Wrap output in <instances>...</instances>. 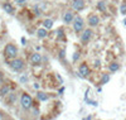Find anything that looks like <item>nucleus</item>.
Here are the masks:
<instances>
[{"label":"nucleus","instance_id":"obj_1","mask_svg":"<svg viewBox=\"0 0 126 120\" xmlns=\"http://www.w3.org/2000/svg\"><path fill=\"white\" fill-rule=\"evenodd\" d=\"M16 53H18V48H16V46L12 44V43L7 44V47H5V54H7V57L15 58L16 57Z\"/></svg>","mask_w":126,"mask_h":120},{"label":"nucleus","instance_id":"obj_2","mask_svg":"<svg viewBox=\"0 0 126 120\" xmlns=\"http://www.w3.org/2000/svg\"><path fill=\"white\" fill-rule=\"evenodd\" d=\"M20 104H21V106H23L24 109H29L32 106V104H33V100H32V97L28 94H23L21 97H20Z\"/></svg>","mask_w":126,"mask_h":120},{"label":"nucleus","instance_id":"obj_3","mask_svg":"<svg viewBox=\"0 0 126 120\" xmlns=\"http://www.w3.org/2000/svg\"><path fill=\"white\" fill-rule=\"evenodd\" d=\"M83 25H85V23H83V19H82L81 17H76L74 19H73V29H74V32H81L82 29H83Z\"/></svg>","mask_w":126,"mask_h":120},{"label":"nucleus","instance_id":"obj_4","mask_svg":"<svg viewBox=\"0 0 126 120\" xmlns=\"http://www.w3.org/2000/svg\"><path fill=\"white\" fill-rule=\"evenodd\" d=\"M10 66H12V68L14 71H21L24 68V61L20 59V58H15L14 61L10 63Z\"/></svg>","mask_w":126,"mask_h":120},{"label":"nucleus","instance_id":"obj_5","mask_svg":"<svg viewBox=\"0 0 126 120\" xmlns=\"http://www.w3.org/2000/svg\"><path fill=\"white\" fill-rule=\"evenodd\" d=\"M71 5H72V9H74L76 12H81L85 9V0H73Z\"/></svg>","mask_w":126,"mask_h":120},{"label":"nucleus","instance_id":"obj_6","mask_svg":"<svg viewBox=\"0 0 126 120\" xmlns=\"http://www.w3.org/2000/svg\"><path fill=\"white\" fill-rule=\"evenodd\" d=\"M91 38H92V30L91 29H86L81 35V42L86 44V43H88L91 41Z\"/></svg>","mask_w":126,"mask_h":120},{"label":"nucleus","instance_id":"obj_7","mask_svg":"<svg viewBox=\"0 0 126 120\" xmlns=\"http://www.w3.org/2000/svg\"><path fill=\"white\" fill-rule=\"evenodd\" d=\"M78 73H80L81 77H87V76L90 75V68H88V66H87L86 63H82L81 66H80Z\"/></svg>","mask_w":126,"mask_h":120},{"label":"nucleus","instance_id":"obj_8","mask_svg":"<svg viewBox=\"0 0 126 120\" xmlns=\"http://www.w3.org/2000/svg\"><path fill=\"white\" fill-rule=\"evenodd\" d=\"M42 62V57H40V54L39 53H33L32 56H30V63L32 64H40Z\"/></svg>","mask_w":126,"mask_h":120},{"label":"nucleus","instance_id":"obj_9","mask_svg":"<svg viewBox=\"0 0 126 120\" xmlns=\"http://www.w3.org/2000/svg\"><path fill=\"white\" fill-rule=\"evenodd\" d=\"M98 23H100V18H98L96 14L90 15V18H88V24H90V27H96V25H98Z\"/></svg>","mask_w":126,"mask_h":120},{"label":"nucleus","instance_id":"obj_10","mask_svg":"<svg viewBox=\"0 0 126 120\" xmlns=\"http://www.w3.org/2000/svg\"><path fill=\"white\" fill-rule=\"evenodd\" d=\"M73 19H74V17H73V13H72V12H66V13H64V15H63V20H64L66 24L72 23Z\"/></svg>","mask_w":126,"mask_h":120},{"label":"nucleus","instance_id":"obj_11","mask_svg":"<svg viewBox=\"0 0 126 120\" xmlns=\"http://www.w3.org/2000/svg\"><path fill=\"white\" fill-rule=\"evenodd\" d=\"M3 9H4L8 14H14V8L12 7V4H9V3H5V4L3 5Z\"/></svg>","mask_w":126,"mask_h":120},{"label":"nucleus","instance_id":"obj_12","mask_svg":"<svg viewBox=\"0 0 126 120\" xmlns=\"http://www.w3.org/2000/svg\"><path fill=\"white\" fill-rule=\"evenodd\" d=\"M43 27H44L46 29H51L53 27V21L51 19H46L44 21H43Z\"/></svg>","mask_w":126,"mask_h":120},{"label":"nucleus","instance_id":"obj_13","mask_svg":"<svg viewBox=\"0 0 126 120\" xmlns=\"http://www.w3.org/2000/svg\"><path fill=\"white\" fill-rule=\"evenodd\" d=\"M119 63H116V62H112V63H110V66H108V68H110V71L111 72H116V71L119 70Z\"/></svg>","mask_w":126,"mask_h":120},{"label":"nucleus","instance_id":"obj_14","mask_svg":"<svg viewBox=\"0 0 126 120\" xmlns=\"http://www.w3.org/2000/svg\"><path fill=\"white\" fill-rule=\"evenodd\" d=\"M37 96H38V99H39L40 101H46V100H48V95H46L44 92H42V91L38 92Z\"/></svg>","mask_w":126,"mask_h":120},{"label":"nucleus","instance_id":"obj_15","mask_svg":"<svg viewBox=\"0 0 126 120\" xmlns=\"http://www.w3.org/2000/svg\"><path fill=\"white\" fill-rule=\"evenodd\" d=\"M47 29L46 28H42V29H39V30H38V37H39V38H46L47 37Z\"/></svg>","mask_w":126,"mask_h":120},{"label":"nucleus","instance_id":"obj_16","mask_svg":"<svg viewBox=\"0 0 126 120\" xmlns=\"http://www.w3.org/2000/svg\"><path fill=\"white\" fill-rule=\"evenodd\" d=\"M97 8L101 10V12H106V3L105 1H98Z\"/></svg>","mask_w":126,"mask_h":120},{"label":"nucleus","instance_id":"obj_17","mask_svg":"<svg viewBox=\"0 0 126 120\" xmlns=\"http://www.w3.org/2000/svg\"><path fill=\"white\" fill-rule=\"evenodd\" d=\"M108 80H110V76H108V75H103L102 78H101V85H105L106 82H108Z\"/></svg>","mask_w":126,"mask_h":120},{"label":"nucleus","instance_id":"obj_18","mask_svg":"<svg viewBox=\"0 0 126 120\" xmlns=\"http://www.w3.org/2000/svg\"><path fill=\"white\" fill-rule=\"evenodd\" d=\"M0 92H1V95H7L8 92H9V87H7V86H5V87H3V89H1V91H0Z\"/></svg>","mask_w":126,"mask_h":120},{"label":"nucleus","instance_id":"obj_19","mask_svg":"<svg viewBox=\"0 0 126 120\" xmlns=\"http://www.w3.org/2000/svg\"><path fill=\"white\" fill-rule=\"evenodd\" d=\"M120 10H121V14H126V4H122L121 5V8H120Z\"/></svg>","mask_w":126,"mask_h":120},{"label":"nucleus","instance_id":"obj_20","mask_svg":"<svg viewBox=\"0 0 126 120\" xmlns=\"http://www.w3.org/2000/svg\"><path fill=\"white\" fill-rule=\"evenodd\" d=\"M78 58H80V53H77V52H76V53L73 54V61H77Z\"/></svg>","mask_w":126,"mask_h":120},{"label":"nucleus","instance_id":"obj_21","mask_svg":"<svg viewBox=\"0 0 126 120\" xmlns=\"http://www.w3.org/2000/svg\"><path fill=\"white\" fill-rule=\"evenodd\" d=\"M58 37H59V38H62V37H63V32H62V29H59V30H58Z\"/></svg>","mask_w":126,"mask_h":120},{"label":"nucleus","instance_id":"obj_22","mask_svg":"<svg viewBox=\"0 0 126 120\" xmlns=\"http://www.w3.org/2000/svg\"><path fill=\"white\" fill-rule=\"evenodd\" d=\"M59 57H61V58H64V51H63V49L59 52Z\"/></svg>","mask_w":126,"mask_h":120},{"label":"nucleus","instance_id":"obj_23","mask_svg":"<svg viewBox=\"0 0 126 120\" xmlns=\"http://www.w3.org/2000/svg\"><path fill=\"white\" fill-rule=\"evenodd\" d=\"M18 4H23V3H25V0H15Z\"/></svg>","mask_w":126,"mask_h":120},{"label":"nucleus","instance_id":"obj_24","mask_svg":"<svg viewBox=\"0 0 126 120\" xmlns=\"http://www.w3.org/2000/svg\"><path fill=\"white\" fill-rule=\"evenodd\" d=\"M95 66H96V67L100 66V61H96V62H95Z\"/></svg>","mask_w":126,"mask_h":120},{"label":"nucleus","instance_id":"obj_25","mask_svg":"<svg viewBox=\"0 0 126 120\" xmlns=\"http://www.w3.org/2000/svg\"><path fill=\"white\" fill-rule=\"evenodd\" d=\"M124 24H125V25H126V19H125V20H124Z\"/></svg>","mask_w":126,"mask_h":120}]
</instances>
